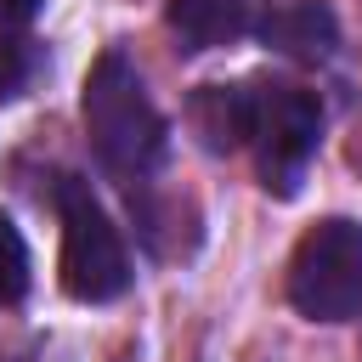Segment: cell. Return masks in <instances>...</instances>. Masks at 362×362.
<instances>
[{
	"mask_svg": "<svg viewBox=\"0 0 362 362\" xmlns=\"http://www.w3.org/2000/svg\"><path fill=\"white\" fill-rule=\"evenodd\" d=\"M85 130L90 147L102 158L107 175H119L124 187L147 181L164 158V119L141 85V74L130 68L124 51H102L96 68L85 74Z\"/></svg>",
	"mask_w": 362,
	"mask_h": 362,
	"instance_id": "1",
	"label": "cell"
},
{
	"mask_svg": "<svg viewBox=\"0 0 362 362\" xmlns=\"http://www.w3.org/2000/svg\"><path fill=\"white\" fill-rule=\"evenodd\" d=\"M255 164H260V187L277 198L300 192V175L322 141V107L305 85H283V79H249V136Z\"/></svg>",
	"mask_w": 362,
	"mask_h": 362,
	"instance_id": "2",
	"label": "cell"
},
{
	"mask_svg": "<svg viewBox=\"0 0 362 362\" xmlns=\"http://www.w3.org/2000/svg\"><path fill=\"white\" fill-rule=\"evenodd\" d=\"M288 300L311 322H351L362 311V226L356 221L328 215L294 243Z\"/></svg>",
	"mask_w": 362,
	"mask_h": 362,
	"instance_id": "3",
	"label": "cell"
},
{
	"mask_svg": "<svg viewBox=\"0 0 362 362\" xmlns=\"http://www.w3.org/2000/svg\"><path fill=\"white\" fill-rule=\"evenodd\" d=\"M57 209H62V288L74 300H113L130 288V255L119 243V226L96 204V192L79 175L57 181Z\"/></svg>",
	"mask_w": 362,
	"mask_h": 362,
	"instance_id": "4",
	"label": "cell"
},
{
	"mask_svg": "<svg viewBox=\"0 0 362 362\" xmlns=\"http://www.w3.org/2000/svg\"><path fill=\"white\" fill-rule=\"evenodd\" d=\"M255 34L294 62H328L339 45V17L328 11V0H272L255 23Z\"/></svg>",
	"mask_w": 362,
	"mask_h": 362,
	"instance_id": "5",
	"label": "cell"
},
{
	"mask_svg": "<svg viewBox=\"0 0 362 362\" xmlns=\"http://www.w3.org/2000/svg\"><path fill=\"white\" fill-rule=\"evenodd\" d=\"M170 28L187 51L232 45L238 34H249V0H170Z\"/></svg>",
	"mask_w": 362,
	"mask_h": 362,
	"instance_id": "6",
	"label": "cell"
},
{
	"mask_svg": "<svg viewBox=\"0 0 362 362\" xmlns=\"http://www.w3.org/2000/svg\"><path fill=\"white\" fill-rule=\"evenodd\" d=\"M192 130L209 153H232L249 136V85H204L192 96Z\"/></svg>",
	"mask_w": 362,
	"mask_h": 362,
	"instance_id": "7",
	"label": "cell"
},
{
	"mask_svg": "<svg viewBox=\"0 0 362 362\" xmlns=\"http://www.w3.org/2000/svg\"><path fill=\"white\" fill-rule=\"evenodd\" d=\"M23 294H28V243L0 215V305H17Z\"/></svg>",
	"mask_w": 362,
	"mask_h": 362,
	"instance_id": "8",
	"label": "cell"
},
{
	"mask_svg": "<svg viewBox=\"0 0 362 362\" xmlns=\"http://www.w3.org/2000/svg\"><path fill=\"white\" fill-rule=\"evenodd\" d=\"M34 68H40L34 40H23V34H0V102L17 96V90L34 79Z\"/></svg>",
	"mask_w": 362,
	"mask_h": 362,
	"instance_id": "9",
	"label": "cell"
},
{
	"mask_svg": "<svg viewBox=\"0 0 362 362\" xmlns=\"http://www.w3.org/2000/svg\"><path fill=\"white\" fill-rule=\"evenodd\" d=\"M34 11H40V0H0V23H23Z\"/></svg>",
	"mask_w": 362,
	"mask_h": 362,
	"instance_id": "10",
	"label": "cell"
}]
</instances>
